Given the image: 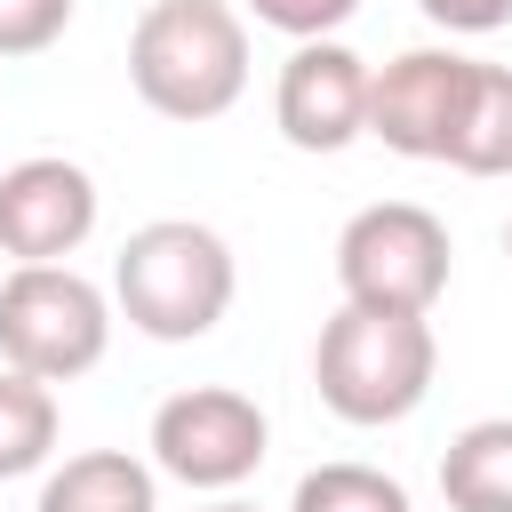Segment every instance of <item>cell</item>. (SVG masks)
Listing matches in <instances>:
<instances>
[{
  "label": "cell",
  "instance_id": "1",
  "mask_svg": "<svg viewBox=\"0 0 512 512\" xmlns=\"http://www.w3.org/2000/svg\"><path fill=\"white\" fill-rule=\"evenodd\" d=\"M232 288H240V264H232L224 232L216 224H192V216H152L112 256V304L152 344L208 336L232 312Z\"/></svg>",
  "mask_w": 512,
  "mask_h": 512
},
{
  "label": "cell",
  "instance_id": "2",
  "mask_svg": "<svg viewBox=\"0 0 512 512\" xmlns=\"http://www.w3.org/2000/svg\"><path fill=\"white\" fill-rule=\"evenodd\" d=\"M128 88L160 120H224L248 88V24L232 0H152L128 32Z\"/></svg>",
  "mask_w": 512,
  "mask_h": 512
},
{
  "label": "cell",
  "instance_id": "3",
  "mask_svg": "<svg viewBox=\"0 0 512 512\" xmlns=\"http://www.w3.org/2000/svg\"><path fill=\"white\" fill-rule=\"evenodd\" d=\"M432 376H440V336H432V320H408V312L344 304L312 344V384H320L328 416H344L360 432L416 416Z\"/></svg>",
  "mask_w": 512,
  "mask_h": 512
},
{
  "label": "cell",
  "instance_id": "4",
  "mask_svg": "<svg viewBox=\"0 0 512 512\" xmlns=\"http://www.w3.org/2000/svg\"><path fill=\"white\" fill-rule=\"evenodd\" d=\"M112 352V296L72 264H16L0 280V368L72 384Z\"/></svg>",
  "mask_w": 512,
  "mask_h": 512
},
{
  "label": "cell",
  "instance_id": "5",
  "mask_svg": "<svg viewBox=\"0 0 512 512\" xmlns=\"http://www.w3.org/2000/svg\"><path fill=\"white\" fill-rule=\"evenodd\" d=\"M448 224L424 200H376L336 232V288L360 312H408L424 320L448 296Z\"/></svg>",
  "mask_w": 512,
  "mask_h": 512
},
{
  "label": "cell",
  "instance_id": "6",
  "mask_svg": "<svg viewBox=\"0 0 512 512\" xmlns=\"http://www.w3.org/2000/svg\"><path fill=\"white\" fill-rule=\"evenodd\" d=\"M152 472L200 488V496H232L240 480H256L264 448H272V424L248 392L232 384H192V392H168L152 408Z\"/></svg>",
  "mask_w": 512,
  "mask_h": 512
},
{
  "label": "cell",
  "instance_id": "7",
  "mask_svg": "<svg viewBox=\"0 0 512 512\" xmlns=\"http://www.w3.org/2000/svg\"><path fill=\"white\" fill-rule=\"evenodd\" d=\"M472 64L456 48H400L384 72H368V136L400 160H448L464 96H472Z\"/></svg>",
  "mask_w": 512,
  "mask_h": 512
},
{
  "label": "cell",
  "instance_id": "8",
  "mask_svg": "<svg viewBox=\"0 0 512 512\" xmlns=\"http://www.w3.org/2000/svg\"><path fill=\"white\" fill-rule=\"evenodd\" d=\"M96 216H104V192L64 152H32L0 176V256L16 264H72Z\"/></svg>",
  "mask_w": 512,
  "mask_h": 512
},
{
  "label": "cell",
  "instance_id": "9",
  "mask_svg": "<svg viewBox=\"0 0 512 512\" xmlns=\"http://www.w3.org/2000/svg\"><path fill=\"white\" fill-rule=\"evenodd\" d=\"M272 120L296 152H344L368 136V56L344 40H296L272 88Z\"/></svg>",
  "mask_w": 512,
  "mask_h": 512
},
{
  "label": "cell",
  "instance_id": "10",
  "mask_svg": "<svg viewBox=\"0 0 512 512\" xmlns=\"http://www.w3.org/2000/svg\"><path fill=\"white\" fill-rule=\"evenodd\" d=\"M40 512H160V472L128 448H80L40 480Z\"/></svg>",
  "mask_w": 512,
  "mask_h": 512
},
{
  "label": "cell",
  "instance_id": "11",
  "mask_svg": "<svg viewBox=\"0 0 512 512\" xmlns=\"http://www.w3.org/2000/svg\"><path fill=\"white\" fill-rule=\"evenodd\" d=\"M448 512H512V416H480L440 456Z\"/></svg>",
  "mask_w": 512,
  "mask_h": 512
},
{
  "label": "cell",
  "instance_id": "12",
  "mask_svg": "<svg viewBox=\"0 0 512 512\" xmlns=\"http://www.w3.org/2000/svg\"><path fill=\"white\" fill-rule=\"evenodd\" d=\"M448 168H464V176H512V64H472V96H464Z\"/></svg>",
  "mask_w": 512,
  "mask_h": 512
},
{
  "label": "cell",
  "instance_id": "13",
  "mask_svg": "<svg viewBox=\"0 0 512 512\" xmlns=\"http://www.w3.org/2000/svg\"><path fill=\"white\" fill-rule=\"evenodd\" d=\"M48 448H56V392L16 376V368H0V480L40 472Z\"/></svg>",
  "mask_w": 512,
  "mask_h": 512
},
{
  "label": "cell",
  "instance_id": "14",
  "mask_svg": "<svg viewBox=\"0 0 512 512\" xmlns=\"http://www.w3.org/2000/svg\"><path fill=\"white\" fill-rule=\"evenodd\" d=\"M288 512H416V496L376 464H312L296 480Z\"/></svg>",
  "mask_w": 512,
  "mask_h": 512
},
{
  "label": "cell",
  "instance_id": "15",
  "mask_svg": "<svg viewBox=\"0 0 512 512\" xmlns=\"http://www.w3.org/2000/svg\"><path fill=\"white\" fill-rule=\"evenodd\" d=\"M80 0H0V56H40L72 32Z\"/></svg>",
  "mask_w": 512,
  "mask_h": 512
},
{
  "label": "cell",
  "instance_id": "16",
  "mask_svg": "<svg viewBox=\"0 0 512 512\" xmlns=\"http://www.w3.org/2000/svg\"><path fill=\"white\" fill-rule=\"evenodd\" d=\"M360 0H248V16L264 32H288V40H336V24L352 16Z\"/></svg>",
  "mask_w": 512,
  "mask_h": 512
},
{
  "label": "cell",
  "instance_id": "17",
  "mask_svg": "<svg viewBox=\"0 0 512 512\" xmlns=\"http://www.w3.org/2000/svg\"><path fill=\"white\" fill-rule=\"evenodd\" d=\"M424 24L456 32V40H480V32H504L512 24V0H416Z\"/></svg>",
  "mask_w": 512,
  "mask_h": 512
},
{
  "label": "cell",
  "instance_id": "18",
  "mask_svg": "<svg viewBox=\"0 0 512 512\" xmlns=\"http://www.w3.org/2000/svg\"><path fill=\"white\" fill-rule=\"evenodd\" d=\"M200 512H256V504H240V496H216V504H200Z\"/></svg>",
  "mask_w": 512,
  "mask_h": 512
},
{
  "label": "cell",
  "instance_id": "19",
  "mask_svg": "<svg viewBox=\"0 0 512 512\" xmlns=\"http://www.w3.org/2000/svg\"><path fill=\"white\" fill-rule=\"evenodd\" d=\"M504 248H512V224H504Z\"/></svg>",
  "mask_w": 512,
  "mask_h": 512
}]
</instances>
